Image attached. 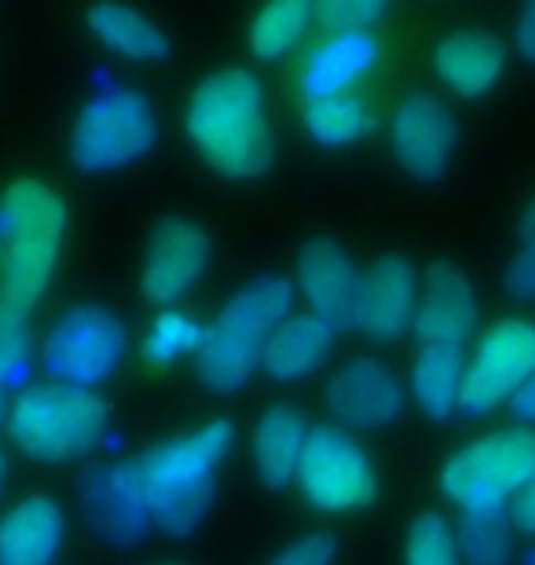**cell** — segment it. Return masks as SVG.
<instances>
[{
    "instance_id": "cell-1",
    "label": "cell",
    "mask_w": 535,
    "mask_h": 565,
    "mask_svg": "<svg viewBox=\"0 0 535 565\" xmlns=\"http://www.w3.org/2000/svg\"><path fill=\"white\" fill-rule=\"evenodd\" d=\"M188 137L224 177H260L271 162V121L257 77L221 71L206 77L188 104Z\"/></svg>"
},
{
    "instance_id": "cell-2",
    "label": "cell",
    "mask_w": 535,
    "mask_h": 565,
    "mask_svg": "<svg viewBox=\"0 0 535 565\" xmlns=\"http://www.w3.org/2000/svg\"><path fill=\"white\" fill-rule=\"evenodd\" d=\"M4 224V268H0V320L22 323L49 290L55 257L66 232V206L49 184L15 180L0 202Z\"/></svg>"
},
{
    "instance_id": "cell-3",
    "label": "cell",
    "mask_w": 535,
    "mask_h": 565,
    "mask_svg": "<svg viewBox=\"0 0 535 565\" xmlns=\"http://www.w3.org/2000/svg\"><path fill=\"white\" fill-rule=\"evenodd\" d=\"M235 445V426L213 419L184 437L162 440L136 462L151 507V525L188 536L206 518L216 492V467Z\"/></svg>"
},
{
    "instance_id": "cell-4",
    "label": "cell",
    "mask_w": 535,
    "mask_h": 565,
    "mask_svg": "<svg viewBox=\"0 0 535 565\" xmlns=\"http://www.w3.org/2000/svg\"><path fill=\"white\" fill-rule=\"evenodd\" d=\"M290 282L279 276H265L238 290L206 331V345L199 353L202 386L213 393L243 390L260 367L268 338L290 316Z\"/></svg>"
},
{
    "instance_id": "cell-5",
    "label": "cell",
    "mask_w": 535,
    "mask_h": 565,
    "mask_svg": "<svg viewBox=\"0 0 535 565\" xmlns=\"http://www.w3.org/2000/svg\"><path fill=\"white\" fill-rule=\"evenodd\" d=\"M107 429V404L93 390L38 386L11 404L8 434L33 459L63 462L99 445Z\"/></svg>"
},
{
    "instance_id": "cell-6",
    "label": "cell",
    "mask_w": 535,
    "mask_h": 565,
    "mask_svg": "<svg viewBox=\"0 0 535 565\" xmlns=\"http://www.w3.org/2000/svg\"><path fill=\"white\" fill-rule=\"evenodd\" d=\"M535 478V429H499L443 462L440 489L462 511L506 507Z\"/></svg>"
},
{
    "instance_id": "cell-7",
    "label": "cell",
    "mask_w": 535,
    "mask_h": 565,
    "mask_svg": "<svg viewBox=\"0 0 535 565\" xmlns=\"http://www.w3.org/2000/svg\"><path fill=\"white\" fill-rule=\"evenodd\" d=\"M158 140L151 99L132 88H114L77 110L71 132V158L85 173H107L143 158Z\"/></svg>"
},
{
    "instance_id": "cell-8",
    "label": "cell",
    "mask_w": 535,
    "mask_h": 565,
    "mask_svg": "<svg viewBox=\"0 0 535 565\" xmlns=\"http://www.w3.org/2000/svg\"><path fill=\"white\" fill-rule=\"evenodd\" d=\"M298 484L320 511H356L378 495V478L360 440L341 426H312L301 451Z\"/></svg>"
},
{
    "instance_id": "cell-9",
    "label": "cell",
    "mask_w": 535,
    "mask_h": 565,
    "mask_svg": "<svg viewBox=\"0 0 535 565\" xmlns=\"http://www.w3.org/2000/svg\"><path fill=\"white\" fill-rule=\"evenodd\" d=\"M44 367L60 386L93 390L125 356V327L104 305H77L44 342Z\"/></svg>"
},
{
    "instance_id": "cell-10",
    "label": "cell",
    "mask_w": 535,
    "mask_h": 565,
    "mask_svg": "<svg viewBox=\"0 0 535 565\" xmlns=\"http://www.w3.org/2000/svg\"><path fill=\"white\" fill-rule=\"evenodd\" d=\"M535 375V323L532 320H499L481 334L473 349V360L462 375L466 415H488L499 404H510L514 393Z\"/></svg>"
},
{
    "instance_id": "cell-11",
    "label": "cell",
    "mask_w": 535,
    "mask_h": 565,
    "mask_svg": "<svg viewBox=\"0 0 535 565\" xmlns=\"http://www.w3.org/2000/svg\"><path fill=\"white\" fill-rule=\"evenodd\" d=\"M82 514L88 529L110 547L140 544L151 525V507L136 462L96 467L82 478Z\"/></svg>"
},
{
    "instance_id": "cell-12",
    "label": "cell",
    "mask_w": 535,
    "mask_h": 565,
    "mask_svg": "<svg viewBox=\"0 0 535 565\" xmlns=\"http://www.w3.org/2000/svg\"><path fill=\"white\" fill-rule=\"evenodd\" d=\"M415 309H418V276L415 268L396 254L378 257L360 279L356 312L352 327L378 345H389L407 331H415Z\"/></svg>"
},
{
    "instance_id": "cell-13",
    "label": "cell",
    "mask_w": 535,
    "mask_h": 565,
    "mask_svg": "<svg viewBox=\"0 0 535 565\" xmlns=\"http://www.w3.org/2000/svg\"><path fill=\"white\" fill-rule=\"evenodd\" d=\"M327 404L341 429H382L404 412V382L374 356H356L327 382Z\"/></svg>"
},
{
    "instance_id": "cell-14",
    "label": "cell",
    "mask_w": 535,
    "mask_h": 565,
    "mask_svg": "<svg viewBox=\"0 0 535 565\" xmlns=\"http://www.w3.org/2000/svg\"><path fill=\"white\" fill-rule=\"evenodd\" d=\"M454 118L443 99L429 93L407 96L393 118V154L415 180H440L454 151Z\"/></svg>"
},
{
    "instance_id": "cell-15",
    "label": "cell",
    "mask_w": 535,
    "mask_h": 565,
    "mask_svg": "<svg viewBox=\"0 0 535 565\" xmlns=\"http://www.w3.org/2000/svg\"><path fill=\"white\" fill-rule=\"evenodd\" d=\"M210 265V235L188 217H169L154 228L143 254V294L151 301H176L195 287Z\"/></svg>"
},
{
    "instance_id": "cell-16",
    "label": "cell",
    "mask_w": 535,
    "mask_h": 565,
    "mask_svg": "<svg viewBox=\"0 0 535 565\" xmlns=\"http://www.w3.org/2000/svg\"><path fill=\"white\" fill-rule=\"evenodd\" d=\"M360 279L363 276L356 273L352 257L334 239H312L298 257V287L309 301V312L334 331L352 327Z\"/></svg>"
},
{
    "instance_id": "cell-17",
    "label": "cell",
    "mask_w": 535,
    "mask_h": 565,
    "mask_svg": "<svg viewBox=\"0 0 535 565\" xmlns=\"http://www.w3.org/2000/svg\"><path fill=\"white\" fill-rule=\"evenodd\" d=\"M477 327V301L473 290L459 268L437 265L429 268L426 282L418 287L415 309V334L422 345H448L459 349Z\"/></svg>"
},
{
    "instance_id": "cell-18",
    "label": "cell",
    "mask_w": 535,
    "mask_h": 565,
    "mask_svg": "<svg viewBox=\"0 0 535 565\" xmlns=\"http://www.w3.org/2000/svg\"><path fill=\"white\" fill-rule=\"evenodd\" d=\"M66 518L49 495H30L0 518V565H52L63 547Z\"/></svg>"
},
{
    "instance_id": "cell-19",
    "label": "cell",
    "mask_w": 535,
    "mask_h": 565,
    "mask_svg": "<svg viewBox=\"0 0 535 565\" xmlns=\"http://www.w3.org/2000/svg\"><path fill=\"white\" fill-rule=\"evenodd\" d=\"M334 327H327L320 316L301 312V316H287L276 334L268 338V349L260 356V367H265L268 379L276 382H301L309 379L312 371H320V364L334 349Z\"/></svg>"
},
{
    "instance_id": "cell-20",
    "label": "cell",
    "mask_w": 535,
    "mask_h": 565,
    "mask_svg": "<svg viewBox=\"0 0 535 565\" xmlns=\"http://www.w3.org/2000/svg\"><path fill=\"white\" fill-rule=\"evenodd\" d=\"M312 426L301 408L293 404H276L254 426V470L268 489H282L290 478H298L301 451Z\"/></svg>"
},
{
    "instance_id": "cell-21",
    "label": "cell",
    "mask_w": 535,
    "mask_h": 565,
    "mask_svg": "<svg viewBox=\"0 0 535 565\" xmlns=\"http://www.w3.org/2000/svg\"><path fill=\"white\" fill-rule=\"evenodd\" d=\"M503 44L484 30H459L437 44V74L459 96H484L503 74Z\"/></svg>"
},
{
    "instance_id": "cell-22",
    "label": "cell",
    "mask_w": 535,
    "mask_h": 565,
    "mask_svg": "<svg viewBox=\"0 0 535 565\" xmlns=\"http://www.w3.org/2000/svg\"><path fill=\"white\" fill-rule=\"evenodd\" d=\"M374 55H378V44H374L371 33H338V38L323 41L309 60H304L301 71V88L309 104H320V99L349 93V85L356 82L360 74L371 71Z\"/></svg>"
},
{
    "instance_id": "cell-23",
    "label": "cell",
    "mask_w": 535,
    "mask_h": 565,
    "mask_svg": "<svg viewBox=\"0 0 535 565\" xmlns=\"http://www.w3.org/2000/svg\"><path fill=\"white\" fill-rule=\"evenodd\" d=\"M88 30L107 44L110 52L132 63H162L169 60V41L154 19L125 4H96L88 8Z\"/></svg>"
},
{
    "instance_id": "cell-24",
    "label": "cell",
    "mask_w": 535,
    "mask_h": 565,
    "mask_svg": "<svg viewBox=\"0 0 535 565\" xmlns=\"http://www.w3.org/2000/svg\"><path fill=\"white\" fill-rule=\"evenodd\" d=\"M462 375L466 360L459 349L448 345H422L411 367V393L415 404L429 419H448L462 401Z\"/></svg>"
},
{
    "instance_id": "cell-25",
    "label": "cell",
    "mask_w": 535,
    "mask_h": 565,
    "mask_svg": "<svg viewBox=\"0 0 535 565\" xmlns=\"http://www.w3.org/2000/svg\"><path fill=\"white\" fill-rule=\"evenodd\" d=\"M459 551L470 565H506L514 551V522L506 507H488V511H462L459 522Z\"/></svg>"
},
{
    "instance_id": "cell-26",
    "label": "cell",
    "mask_w": 535,
    "mask_h": 565,
    "mask_svg": "<svg viewBox=\"0 0 535 565\" xmlns=\"http://www.w3.org/2000/svg\"><path fill=\"white\" fill-rule=\"evenodd\" d=\"M309 19L312 4H304V0H279V4L260 8L254 26H249V49L257 60H279L301 41Z\"/></svg>"
},
{
    "instance_id": "cell-27",
    "label": "cell",
    "mask_w": 535,
    "mask_h": 565,
    "mask_svg": "<svg viewBox=\"0 0 535 565\" xmlns=\"http://www.w3.org/2000/svg\"><path fill=\"white\" fill-rule=\"evenodd\" d=\"M304 126H309L315 143L341 147V143H352L363 129H367V107H363L360 96L341 93V96L320 99V104H309Z\"/></svg>"
},
{
    "instance_id": "cell-28",
    "label": "cell",
    "mask_w": 535,
    "mask_h": 565,
    "mask_svg": "<svg viewBox=\"0 0 535 565\" xmlns=\"http://www.w3.org/2000/svg\"><path fill=\"white\" fill-rule=\"evenodd\" d=\"M459 533L451 522L437 511L418 514L411 529H407V547H404V565H459Z\"/></svg>"
},
{
    "instance_id": "cell-29",
    "label": "cell",
    "mask_w": 535,
    "mask_h": 565,
    "mask_svg": "<svg viewBox=\"0 0 535 565\" xmlns=\"http://www.w3.org/2000/svg\"><path fill=\"white\" fill-rule=\"evenodd\" d=\"M202 345H206V331L191 320L184 312H162L151 327V334H147L143 342V360H151V364H173V360L188 356V353H202Z\"/></svg>"
},
{
    "instance_id": "cell-30",
    "label": "cell",
    "mask_w": 535,
    "mask_h": 565,
    "mask_svg": "<svg viewBox=\"0 0 535 565\" xmlns=\"http://www.w3.org/2000/svg\"><path fill=\"white\" fill-rule=\"evenodd\" d=\"M385 4H374V0H327V4L312 8V15L323 22V26L334 33H367L374 22L385 19Z\"/></svg>"
},
{
    "instance_id": "cell-31",
    "label": "cell",
    "mask_w": 535,
    "mask_h": 565,
    "mask_svg": "<svg viewBox=\"0 0 535 565\" xmlns=\"http://www.w3.org/2000/svg\"><path fill=\"white\" fill-rule=\"evenodd\" d=\"M30 375V331L22 323L0 320V386L15 390Z\"/></svg>"
},
{
    "instance_id": "cell-32",
    "label": "cell",
    "mask_w": 535,
    "mask_h": 565,
    "mask_svg": "<svg viewBox=\"0 0 535 565\" xmlns=\"http://www.w3.org/2000/svg\"><path fill=\"white\" fill-rule=\"evenodd\" d=\"M338 555V544L330 533H312L298 540V544H290L282 555L271 562V565H330Z\"/></svg>"
},
{
    "instance_id": "cell-33",
    "label": "cell",
    "mask_w": 535,
    "mask_h": 565,
    "mask_svg": "<svg viewBox=\"0 0 535 565\" xmlns=\"http://www.w3.org/2000/svg\"><path fill=\"white\" fill-rule=\"evenodd\" d=\"M506 290L521 301L535 298V243H521L514 262L506 265Z\"/></svg>"
},
{
    "instance_id": "cell-34",
    "label": "cell",
    "mask_w": 535,
    "mask_h": 565,
    "mask_svg": "<svg viewBox=\"0 0 535 565\" xmlns=\"http://www.w3.org/2000/svg\"><path fill=\"white\" fill-rule=\"evenodd\" d=\"M506 514H510V522H514V529L535 536V478L506 503Z\"/></svg>"
},
{
    "instance_id": "cell-35",
    "label": "cell",
    "mask_w": 535,
    "mask_h": 565,
    "mask_svg": "<svg viewBox=\"0 0 535 565\" xmlns=\"http://www.w3.org/2000/svg\"><path fill=\"white\" fill-rule=\"evenodd\" d=\"M517 49H521L525 60L535 63V4H528L517 15Z\"/></svg>"
},
{
    "instance_id": "cell-36",
    "label": "cell",
    "mask_w": 535,
    "mask_h": 565,
    "mask_svg": "<svg viewBox=\"0 0 535 565\" xmlns=\"http://www.w3.org/2000/svg\"><path fill=\"white\" fill-rule=\"evenodd\" d=\"M510 412H514L521 423H535V375L514 393V401H510Z\"/></svg>"
},
{
    "instance_id": "cell-37",
    "label": "cell",
    "mask_w": 535,
    "mask_h": 565,
    "mask_svg": "<svg viewBox=\"0 0 535 565\" xmlns=\"http://www.w3.org/2000/svg\"><path fill=\"white\" fill-rule=\"evenodd\" d=\"M521 243H535V199L521 213Z\"/></svg>"
},
{
    "instance_id": "cell-38",
    "label": "cell",
    "mask_w": 535,
    "mask_h": 565,
    "mask_svg": "<svg viewBox=\"0 0 535 565\" xmlns=\"http://www.w3.org/2000/svg\"><path fill=\"white\" fill-rule=\"evenodd\" d=\"M8 415H11V408H8V390H4V386H0V423H4V419H8Z\"/></svg>"
},
{
    "instance_id": "cell-39",
    "label": "cell",
    "mask_w": 535,
    "mask_h": 565,
    "mask_svg": "<svg viewBox=\"0 0 535 565\" xmlns=\"http://www.w3.org/2000/svg\"><path fill=\"white\" fill-rule=\"evenodd\" d=\"M4 481H8V459H4V451H0V489H4Z\"/></svg>"
},
{
    "instance_id": "cell-40",
    "label": "cell",
    "mask_w": 535,
    "mask_h": 565,
    "mask_svg": "<svg viewBox=\"0 0 535 565\" xmlns=\"http://www.w3.org/2000/svg\"><path fill=\"white\" fill-rule=\"evenodd\" d=\"M0 250H4V224H0Z\"/></svg>"
},
{
    "instance_id": "cell-41",
    "label": "cell",
    "mask_w": 535,
    "mask_h": 565,
    "mask_svg": "<svg viewBox=\"0 0 535 565\" xmlns=\"http://www.w3.org/2000/svg\"><path fill=\"white\" fill-rule=\"evenodd\" d=\"M532 565H535V555H532Z\"/></svg>"
}]
</instances>
